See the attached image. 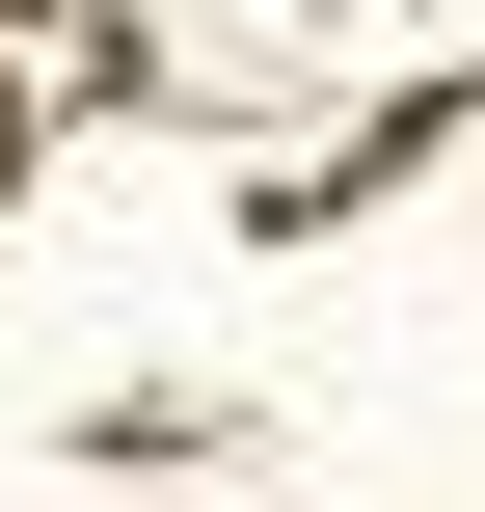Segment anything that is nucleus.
Wrapping results in <instances>:
<instances>
[]
</instances>
